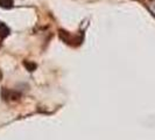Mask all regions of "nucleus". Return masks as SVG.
Segmentation results:
<instances>
[{"label": "nucleus", "instance_id": "f257e3e1", "mask_svg": "<svg viewBox=\"0 0 155 140\" xmlns=\"http://www.w3.org/2000/svg\"><path fill=\"white\" fill-rule=\"evenodd\" d=\"M8 34H9V29L7 26L4 23H0V38H6Z\"/></svg>", "mask_w": 155, "mask_h": 140}, {"label": "nucleus", "instance_id": "f03ea898", "mask_svg": "<svg viewBox=\"0 0 155 140\" xmlns=\"http://www.w3.org/2000/svg\"><path fill=\"white\" fill-rule=\"evenodd\" d=\"M0 7L2 8L13 7V0H0Z\"/></svg>", "mask_w": 155, "mask_h": 140}, {"label": "nucleus", "instance_id": "7ed1b4c3", "mask_svg": "<svg viewBox=\"0 0 155 140\" xmlns=\"http://www.w3.org/2000/svg\"><path fill=\"white\" fill-rule=\"evenodd\" d=\"M25 65H26V67H27V68L29 69V71H33V70H34V69H35V68H36V65H35L34 63H29V62H27V63H25Z\"/></svg>", "mask_w": 155, "mask_h": 140}]
</instances>
